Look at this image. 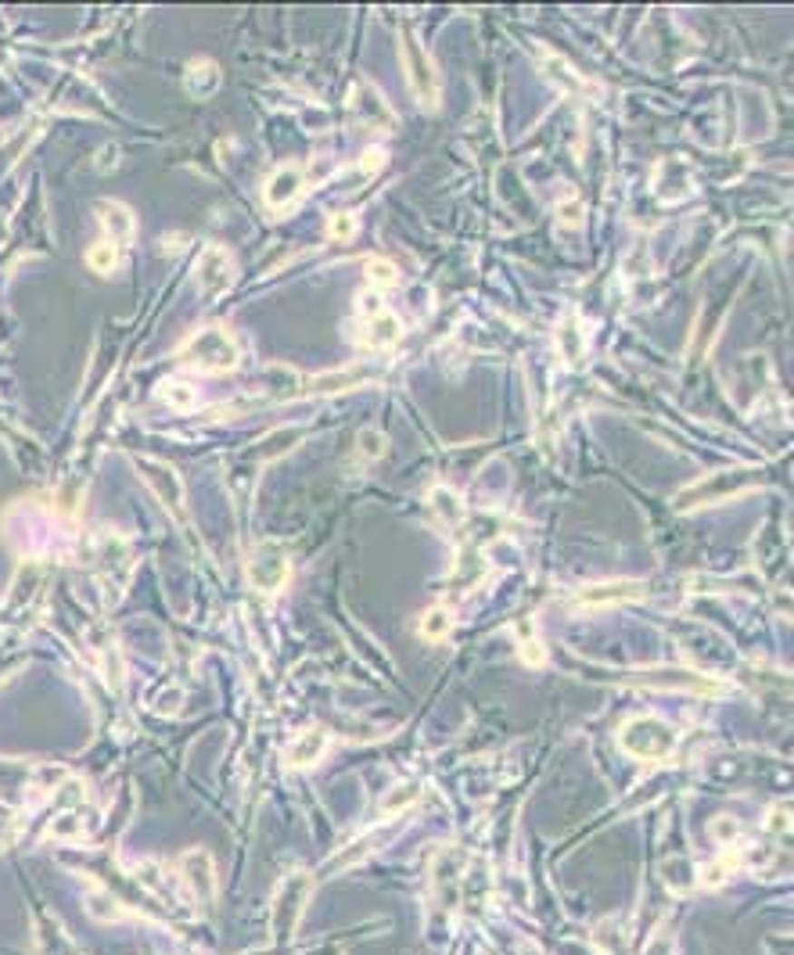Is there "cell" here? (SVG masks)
<instances>
[{
    "label": "cell",
    "mask_w": 794,
    "mask_h": 955,
    "mask_svg": "<svg viewBox=\"0 0 794 955\" xmlns=\"http://www.w3.org/2000/svg\"><path fill=\"white\" fill-rule=\"evenodd\" d=\"M237 360H241V352H237L234 334L227 327H216V323L195 331L180 345V363H188L195 371H205V374H227V371L237 367Z\"/></svg>",
    "instance_id": "cell-1"
},
{
    "label": "cell",
    "mask_w": 794,
    "mask_h": 955,
    "mask_svg": "<svg viewBox=\"0 0 794 955\" xmlns=\"http://www.w3.org/2000/svg\"><path fill=\"white\" fill-rule=\"evenodd\" d=\"M554 216H557L561 227H579V223H583V201H579V198H561Z\"/></svg>",
    "instance_id": "cell-28"
},
{
    "label": "cell",
    "mask_w": 794,
    "mask_h": 955,
    "mask_svg": "<svg viewBox=\"0 0 794 955\" xmlns=\"http://www.w3.org/2000/svg\"><path fill=\"white\" fill-rule=\"evenodd\" d=\"M450 629H453V614H450V607H431V611L421 618V632H424V640H431V643L446 640Z\"/></svg>",
    "instance_id": "cell-20"
},
{
    "label": "cell",
    "mask_w": 794,
    "mask_h": 955,
    "mask_svg": "<svg viewBox=\"0 0 794 955\" xmlns=\"http://www.w3.org/2000/svg\"><path fill=\"white\" fill-rule=\"evenodd\" d=\"M708 830H712V837H715L719 844H726V848H730V844L737 841V834H741L737 819H730V815H719V819H712V826H708Z\"/></svg>",
    "instance_id": "cell-29"
},
{
    "label": "cell",
    "mask_w": 794,
    "mask_h": 955,
    "mask_svg": "<svg viewBox=\"0 0 794 955\" xmlns=\"http://www.w3.org/2000/svg\"><path fill=\"white\" fill-rule=\"evenodd\" d=\"M159 399H162L166 406H173V410L188 413V410H195V402H198V391H195V388H191L188 381H162V384H159Z\"/></svg>",
    "instance_id": "cell-18"
},
{
    "label": "cell",
    "mask_w": 794,
    "mask_h": 955,
    "mask_svg": "<svg viewBox=\"0 0 794 955\" xmlns=\"http://www.w3.org/2000/svg\"><path fill=\"white\" fill-rule=\"evenodd\" d=\"M557 349H561V356H565L568 363H576V360L583 356V334H579V323H576V320H565V323L557 327Z\"/></svg>",
    "instance_id": "cell-21"
},
{
    "label": "cell",
    "mask_w": 794,
    "mask_h": 955,
    "mask_svg": "<svg viewBox=\"0 0 794 955\" xmlns=\"http://www.w3.org/2000/svg\"><path fill=\"white\" fill-rule=\"evenodd\" d=\"M87 912H91V920H98V923H115V920L126 916V909L119 905V898H111V894H104V891L87 894Z\"/></svg>",
    "instance_id": "cell-19"
},
{
    "label": "cell",
    "mask_w": 794,
    "mask_h": 955,
    "mask_svg": "<svg viewBox=\"0 0 794 955\" xmlns=\"http://www.w3.org/2000/svg\"><path fill=\"white\" fill-rule=\"evenodd\" d=\"M751 485H762V468H722V471H712L701 481H694L691 488H683L676 506L680 510H697V506H708V503H719V499H737Z\"/></svg>",
    "instance_id": "cell-3"
},
{
    "label": "cell",
    "mask_w": 794,
    "mask_h": 955,
    "mask_svg": "<svg viewBox=\"0 0 794 955\" xmlns=\"http://www.w3.org/2000/svg\"><path fill=\"white\" fill-rule=\"evenodd\" d=\"M302 191H305V173H302V166H281V169H274V173L266 177V184H263V201H266V208L285 212L288 205H295Z\"/></svg>",
    "instance_id": "cell-10"
},
{
    "label": "cell",
    "mask_w": 794,
    "mask_h": 955,
    "mask_svg": "<svg viewBox=\"0 0 794 955\" xmlns=\"http://www.w3.org/2000/svg\"><path fill=\"white\" fill-rule=\"evenodd\" d=\"M219 83H223V72L212 58H195L184 72V87L191 97H212L219 91Z\"/></svg>",
    "instance_id": "cell-15"
},
{
    "label": "cell",
    "mask_w": 794,
    "mask_h": 955,
    "mask_svg": "<svg viewBox=\"0 0 794 955\" xmlns=\"http://www.w3.org/2000/svg\"><path fill=\"white\" fill-rule=\"evenodd\" d=\"M324 751H327V729H320V726L302 729L292 740V748H288V765L292 768H309V765H316L324 758Z\"/></svg>",
    "instance_id": "cell-14"
},
{
    "label": "cell",
    "mask_w": 794,
    "mask_h": 955,
    "mask_svg": "<svg viewBox=\"0 0 794 955\" xmlns=\"http://www.w3.org/2000/svg\"><path fill=\"white\" fill-rule=\"evenodd\" d=\"M644 596V585L633 582V578H611V582H594L586 585L576 600L586 603V607H600V603H629V600H640Z\"/></svg>",
    "instance_id": "cell-12"
},
{
    "label": "cell",
    "mask_w": 794,
    "mask_h": 955,
    "mask_svg": "<svg viewBox=\"0 0 794 955\" xmlns=\"http://www.w3.org/2000/svg\"><path fill=\"white\" fill-rule=\"evenodd\" d=\"M234 274H237L234 270V256L223 245H205L201 248L198 266H195V281H198V287L205 294H212V298L227 294L230 285H234Z\"/></svg>",
    "instance_id": "cell-8"
},
{
    "label": "cell",
    "mask_w": 794,
    "mask_h": 955,
    "mask_svg": "<svg viewBox=\"0 0 794 955\" xmlns=\"http://www.w3.org/2000/svg\"><path fill=\"white\" fill-rule=\"evenodd\" d=\"M98 216H101V227L108 234V245H130L133 234H137V219L133 212L122 205V201H101L98 205Z\"/></svg>",
    "instance_id": "cell-13"
},
{
    "label": "cell",
    "mask_w": 794,
    "mask_h": 955,
    "mask_svg": "<svg viewBox=\"0 0 794 955\" xmlns=\"http://www.w3.org/2000/svg\"><path fill=\"white\" fill-rule=\"evenodd\" d=\"M298 442V431H292V428H281V431H274L263 446H256V457H263V460H270V457H277V453H285L288 446H295Z\"/></svg>",
    "instance_id": "cell-24"
},
{
    "label": "cell",
    "mask_w": 794,
    "mask_h": 955,
    "mask_svg": "<svg viewBox=\"0 0 794 955\" xmlns=\"http://www.w3.org/2000/svg\"><path fill=\"white\" fill-rule=\"evenodd\" d=\"M137 475L148 481V488L155 492V499L173 514V517H184V478L177 475V468L162 464V460H151V457H137Z\"/></svg>",
    "instance_id": "cell-7"
},
{
    "label": "cell",
    "mask_w": 794,
    "mask_h": 955,
    "mask_svg": "<svg viewBox=\"0 0 794 955\" xmlns=\"http://www.w3.org/2000/svg\"><path fill=\"white\" fill-rule=\"evenodd\" d=\"M417 797H421V783H396V786L382 797V815L392 819V815H399V812H406Z\"/></svg>",
    "instance_id": "cell-17"
},
{
    "label": "cell",
    "mask_w": 794,
    "mask_h": 955,
    "mask_svg": "<svg viewBox=\"0 0 794 955\" xmlns=\"http://www.w3.org/2000/svg\"><path fill=\"white\" fill-rule=\"evenodd\" d=\"M618 744L636 762H665V758H673V751L680 744V733L665 719L640 715V719H633V722H625L618 729Z\"/></svg>",
    "instance_id": "cell-2"
},
{
    "label": "cell",
    "mask_w": 794,
    "mask_h": 955,
    "mask_svg": "<svg viewBox=\"0 0 794 955\" xmlns=\"http://www.w3.org/2000/svg\"><path fill=\"white\" fill-rule=\"evenodd\" d=\"M431 506H435L450 525H457V521L464 517V506H460V499H457L450 488H431Z\"/></svg>",
    "instance_id": "cell-23"
},
{
    "label": "cell",
    "mask_w": 794,
    "mask_h": 955,
    "mask_svg": "<svg viewBox=\"0 0 794 955\" xmlns=\"http://www.w3.org/2000/svg\"><path fill=\"white\" fill-rule=\"evenodd\" d=\"M521 661H525L528 669H543V665H547V647H543L536 636L521 640Z\"/></svg>",
    "instance_id": "cell-30"
},
{
    "label": "cell",
    "mask_w": 794,
    "mask_h": 955,
    "mask_svg": "<svg viewBox=\"0 0 794 955\" xmlns=\"http://www.w3.org/2000/svg\"><path fill=\"white\" fill-rule=\"evenodd\" d=\"M396 277H399L396 266H392L389 259H371V263H367V281H371L374 287H392L396 285Z\"/></svg>",
    "instance_id": "cell-27"
},
{
    "label": "cell",
    "mask_w": 794,
    "mask_h": 955,
    "mask_svg": "<svg viewBox=\"0 0 794 955\" xmlns=\"http://www.w3.org/2000/svg\"><path fill=\"white\" fill-rule=\"evenodd\" d=\"M360 342L367 349H392L399 338H402V320L385 305L382 294H363L360 298Z\"/></svg>",
    "instance_id": "cell-5"
},
{
    "label": "cell",
    "mask_w": 794,
    "mask_h": 955,
    "mask_svg": "<svg viewBox=\"0 0 794 955\" xmlns=\"http://www.w3.org/2000/svg\"><path fill=\"white\" fill-rule=\"evenodd\" d=\"M87 266H91L94 274H111V270L119 266V248L108 245V241L91 245V248H87Z\"/></svg>",
    "instance_id": "cell-22"
},
{
    "label": "cell",
    "mask_w": 794,
    "mask_h": 955,
    "mask_svg": "<svg viewBox=\"0 0 794 955\" xmlns=\"http://www.w3.org/2000/svg\"><path fill=\"white\" fill-rule=\"evenodd\" d=\"M399 54H402V72H406V83H410L413 97L424 108H435L439 104V72H435V62L413 29L399 33Z\"/></svg>",
    "instance_id": "cell-4"
},
{
    "label": "cell",
    "mask_w": 794,
    "mask_h": 955,
    "mask_svg": "<svg viewBox=\"0 0 794 955\" xmlns=\"http://www.w3.org/2000/svg\"><path fill=\"white\" fill-rule=\"evenodd\" d=\"M353 234H356V216L353 212H334L327 219V237L331 241H349Z\"/></svg>",
    "instance_id": "cell-26"
},
{
    "label": "cell",
    "mask_w": 794,
    "mask_h": 955,
    "mask_svg": "<svg viewBox=\"0 0 794 955\" xmlns=\"http://www.w3.org/2000/svg\"><path fill=\"white\" fill-rule=\"evenodd\" d=\"M305 894H309V876L305 873H292L281 883L277 902H274V931H277V938H285L288 931H295L298 912L305 905Z\"/></svg>",
    "instance_id": "cell-9"
},
{
    "label": "cell",
    "mask_w": 794,
    "mask_h": 955,
    "mask_svg": "<svg viewBox=\"0 0 794 955\" xmlns=\"http://www.w3.org/2000/svg\"><path fill=\"white\" fill-rule=\"evenodd\" d=\"M36 137H40V122H29V126H22L7 144H0V177L11 173V166L25 155V148H33Z\"/></svg>",
    "instance_id": "cell-16"
},
{
    "label": "cell",
    "mask_w": 794,
    "mask_h": 955,
    "mask_svg": "<svg viewBox=\"0 0 794 955\" xmlns=\"http://www.w3.org/2000/svg\"><path fill=\"white\" fill-rule=\"evenodd\" d=\"M356 449H360V457H367V460H378V457H385L389 442H385V435H382V431H374V428H363V431H360V439H356Z\"/></svg>",
    "instance_id": "cell-25"
},
{
    "label": "cell",
    "mask_w": 794,
    "mask_h": 955,
    "mask_svg": "<svg viewBox=\"0 0 794 955\" xmlns=\"http://www.w3.org/2000/svg\"><path fill=\"white\" fill-rule=\"evenodd\" d=\"M288 578H292V561H288V554H285L281 543H259L252 550V557H248V582L259 593L274 596V593L285 589Z\"/></svg>",
    "instance_id": "cell-6"
},
{
    "label": "cell",
    "mask_w": 794,
    "mask_h": 955,
    "mask_svg": "<svg viewBox=\"0 0 794 955\" xmlns=\"http://www.w3.org/2000/svg\"><path fill=\"white\" fill-rule=\"evenodd\" d=\"M180 876L191 887V894L198 902H212L216 898V869H212V855L205 848H195L180 859Z\"/></svg>",
    "instance_id": "cell-11"
}]
</instances>
